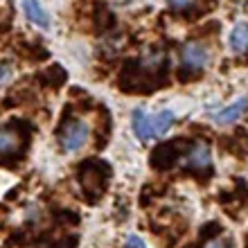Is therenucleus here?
Instances as JSON below:
<instances>
[{
    "label": "nucleus",
    "mask_w": 248,
    "mask_h": 248,
    "mask_svg": "<svg viewBox=\"0 0 248 248\" xmlns=\"http://www.w3.org/2000/svg\"><path fill=\"white\" fill-rule=\"evenodd\" d=\"M174 124V113L171 111H160L156 115H149L142 108L133 111V131L140 140H151V138H160L171 129Z\"/></svg>",
    "instance_id": "f257e3e1"
},
{
    "label": "nucleus",
    "mask_w": 248,
    "mask_h": 248,
    "mask_svg": "<svg viewBox=\"0 0 248 248\" xmlns=\"http://www.w3.org/2000/svg\"><path fill=\"white\" fill-rule=\"evenodd\" d=\"M88 136H91L88 124H86L84 120H72V122L65 124L59 133L61 149L68 151V154H75V151L84 149V144L88 142Z\"/></svg>",
    "instance_id": "f03ea898"
},
{
    "label": "nucleus",
    "mask_w": 248,
    "mask_h": 248,
    "mask_svg": "<svg viewBox=\"0 0 248 248\" xmlns=\"http://www.w3.org/2000/svg\"><path fill=\"white\" fill-rule=\"evenodd\" d=\"M183 63L187 68H192V70H203L210 63V50L203 43L192 41V43H187L183 47Z\"/></svg>",
    "instance_id": "7ed1b4c3"
},
{
    "label": "nucleus",
    "mask_w": 248,
    "mask_h": 248,
    "mask_svg": "<svg viewBox=\"0 0 248 248\" xmlns=\"http://www.w3.org/2000/svg\"><path fill=\"white\" fill-rule=\"evenodd\" d=\"M185 165L192 167V170H210L212 167V156H210V147L205 142H196L192 149H189L187 158H185Z\"/></svg>",
    "instance_id": "20e7f679"
},
{
    "label": "nucleus",
    "mask_w": 248,
    "mask_h": 248,
    "mask_svg": "<svg viewBox=\"0 0 248 248\" xmlns=\"http://www.w3.org/2000/svg\"><path fill=\"white\" fill-rule=\"evenodd\" d=\"M23 9H25V16L30 18V23L39 27H50V16L39 0H23Z\"/></svg>",
    "instance_id": "39448f33"
},
{
    "label": "nucleus",
    "mask_w": 248,
    "mask_h": 248,
    "mask_svg": "<svg viewBox=\"0 0 248 248\" xmlns=\"http://www.w3.org/2000/svg\"><path fill=\"white\" fill-rule=\"evenodd\" d=\"M248 108V97H242V99H237L232 106H228L226 111H219L215 115V122L217 124H232L235 120H239L246 113Z\"/></svg>",
    "instance_id": "423d86ee"
},
{
    "label": "nucleus",
    "mask_w": 248,
    "mask_h": 248,
    "mask_svg": "<svg viewBox=\"0 0 248 248\" xmlns=\"http://www.w3.org/2000/svg\"><path fill=\"white\" fill-rule=\"evenodd\" d=\"M230 47L232 52L244 54L248 50V23H237L230 32Z\"/></svg>",
    "instance_id": "0eeeda50"
},
{
    "label": "nucleus",
    "mask_w": 248,
    "mask_h": 248,
    "mask_svg": "<svg viewBox=\"0 0 248 248\" xmlns=\"http://www.w3.org/2000/svg\"><path fill=\"white\" fill-rule=\"evenodd\" d=\"M20 138L12 129H0V154H12L18 149Z\"/></svg>",
    "instance_id": "6e6552de"
},
{
    "label": "nucleus",
    "mask_w": 248,
    "mask_h": 248,
    "mask_svg": "<svg viewBox=\"0 0 248 248\" xmlns=\"http://www.w3.org/2000/svg\"><path fill=\"white\" fill-rule=\"evenodd\" d=\"M170 2L171 9H176V12H187L192 7L196 5V0H167Z\"/></svg>",
    "instance_id": "1a4fd4ad"
},
{
    "label": "nucleus",
    "mask_w": 248,
    "mask_h": 248,
    "mask_svg": "<svg viewBox=\"0 0 248 248\" xmlns=\"http://www.w3.org/2000/svg\"><path fill=\"white\" fill-rule=\"evenodd\" d=\"M124 248H147V246H144V242L138 235H131L129 239H126V246Z\"/></svg>",
    "instance_id": "9d476101"
},
{
    "label": "nucleus",
    "mask_w": 248,
    "mask_h": 248,
    "mask_svg": "<svg viewBox=\"0 0 248 248\" xmlns=\"http://www.w3.org/2000/svg\"><path fill=\"white\" fill-rule=\"evenodd\" d=\"M205 248H230L228 239H212V242L205 244Z\"/></svg>",
    "instance_id": "9b49d317"
}]
</instances>
